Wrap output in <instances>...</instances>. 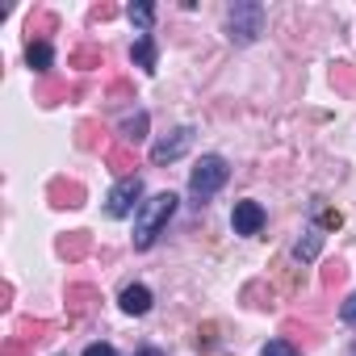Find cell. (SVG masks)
Returning a JSON list of instances; mask_svg holds the SVG:
<instances>
[{
	"label": "cell",
	"mask_w": 356,
	"mask_h": 356,
	"mask_svg": "<svg viewBox=\"0 0 356 356\" xmlns=\"http://www.w3.org/2000/svg\"><path fill=\"white\" fill-rule=\"evenodd\" d=\"M176 214V193H155L151 202H143V210H138V222H134V248L138 252H147L155 239H159V231L168 227V218Z\"/></svg>",
	"instance_id": "1"
},
{
	"label": "cell",
	"mask_w": 356,
	"mask_h": 356,
	"mask_svg": "<svg viewBox=\"0 0 356 356\" xmlns=\"http://www.w3.org/2000/svg\"><path fill=\"white\" fill-rule=\"evenodd\" d=\"M222 185H227V159H222V155H206V159L193 168V176H189V193L197 197V206H202L206 197H214Z\"/></svg>",
	"instance_id": "2"
},
{
	"label": "cell",
	"mask_w": 356,
	"mask_h": 356,
	"mask_svg": "<svg viewBox=\"0 0 356 356\" xmlns=\"http://www.w3.org/2000/svg\"><path fill=\"white\" fill-rule=\"evenodd\" d=\"M227 30H231V42H239V47H248V42H256V34L264 30V9L260 5H235L231 9V22H227Z\"/></svg>",
	"instance_id": "3"
},
{
	"label": "cell",
	"mask_w": 356,
	"mask_h": 356,
	"mask_svg": "<svg viewBox=\"0 0 356 356\" xmlns=\"http://www.w3.org/2000/svg\"><path fill=\"white\" fill-rule=\"evenodd\" d=\"M47 197H51L55 210H80L84 197H88V189L80 181H72V176H55V181L47 185Z\"/></svg>",
	"instance_id": "4"
},
{
	"label": "cell",
	"mask_w": 356,
	"mask_h": 356,
	"mask_svg": "<svg viewBox=\"0 0 356 356\" xmlns=\"http://www.w3.org/2000/svg\"><path fill=\"white\" fill-rule=\"evenodd\" d=\"M143 181H138V176H126V181L109 193V214L113 218H126V214H134V210H143Z\"/></svg>",
	"instance_id": "5"
},
{
	"label": "cell",
	"mask_w": 356,
	"mask_h": 356,
	"mask_svg": "<svg viewBox=\"0 0 356 356\" xmlns=\"http://www.w3.org/2000/svg\"><path fill=\"white\" fill-rule=\"evenodd\" d=\"M189 143H193V130H189V126L172 130V138H163V143H155V147H151V163H155V168L176 163V159H181V155L189 151Z\"/></svg>",
	"instance_id": "6"
},
{
	"label": "cell",
	"mask_w": 356,
	"mask_h": 356,
	"mask_svg": "<svg viewBox=\"0 0 356 356\" xmlns=\"http://www.w3.org/2000/svg\"><path fill=\"white\" fill-rule=\"evenodd\" d=\"M231 222H235V235H260L264 231V210L256 202H235Z\"/></svg>",
	"instance_id": "7"
},
{
	"label": "cell",
	"mask_w": 356,
	"mask_h": 356,
	"mask_svg": "<svg viewBox=\"0 0 356 356\" xmlns=\"http://www.w3.org/2000/svg\"><path fill=\"white\" fill-rule=\"evenodd\" d=\"M55 252H59L67 264H76V260H84V256L92 252V235H88V231H67V235H59Z\"/></svg>",
	"instance_id": "8"
},
{
	"label": "cell",
	"mask_w": 356,
	"mask_h": 356,
	"mask_svg": "<svg viewBox=\"0 0 356 356\" xmlns=\"http://www.w3.org/2000/svg\"><path fill=\"white\" fill-rule=\"evenodd\" d=\"M97 302H101V293H97L92 285H67V314H72V318L92 314V310H97Z\"/></svg>",
	"instance_id": "9"
},
{
	"label": "cell",
	"mask_w": 356,
	"mask_h": 356,
	"mask_svg": "<svg viewBox=\"0 0 356 356\" xmlns=\"http://www.w3.org/2000/svg\"><path fill=\"white\" fill-rule=\"evenodd\" d=\"M51 331H55V327H51L47 318H22V323H17V331H13V339H17V343H26V348L34 352L42 339H51Z\"/></svg>",
	"instance_id": "10"
},
{
	"label": "cell",
	"mask_w": 356,
	"mask_h": 356,
	"mask_svg": "<svg viewBox=\"0 0 356 356\" xmlns=\"http://www.w3.org/2000/svg\"><path fill=\"white\" fill-rule=\"evenodd\" d=\"M101 143H105V126H101L97 118H84V122L76 126V147H80V151H97Z\"/></svg>",
	"instance_id": "11"
},
{
	"label": "cell",
	"mask_w": 356,
	"mask_h": 356,
	"mask_svg": "<svg viewBox=\"0 0 356 356\" xmlns=\"http://www.w3.org/2000/svg\"><path fill=\"white\" fill-rule=\"evenodd\" d=\"M105 163L122 176V181H126V176H134V168H138V159H134V147H109L105 151Z\"/></svg>",
	"instance_id": "12"
},
{
	"label": "cell",
	"mask_w": 356,
	"mask_h": 356,
	"mask_svg": "<svg viewBox=\"0 0 356 356\" xmlns=\"http://www.w3.org/2000/svg\"><path fill=\"white\" fill-rule=\"evenodd\" d=\"M122 310L126 314H147L151 310V289L147 285H126L122 289Z\"/></svg>",
	"instance_id": "13"
},
{
	"label": "cell",
	"mask_w": 356,
	"mask_h": 356,
	"mask_svg": "<svg viewBox=\"0 0 356 356\" xmlns=\"http://www.w3.org/2000/svg\"><path fill=\"white\" fill-rule=\"evenodd\" d=\"M273 298H277V293H273L268 281H248V285H243V302H248L252 310H268Z\"/></svg>",
	"instance_id": "14"
},
{
	"label": "cell",
	"mask_w": 356,
	"mask_h": 356,
	"mask_svg": "<svg viewBox=\"0 0 356 356\" xmlns=\"http://www.w3.org/2000/svg\"><path fill=\"white\" fill-rule=\"evenodd\" d=\"M84 88L80 84H55V80H47L42 88H38V101L42 105H59V101H67V97H80Z\"/></svg>",
	"instance_id": "15"
},
{
	"label": "cell",
	"mask_w": 356,
	"mask_h": 356,
	"mask_svg": "<svg viewBox=\"0 0 356 356\" xmlns=\"http://www.w3.org/2000/svg\"><path fill=\"white\" fill-rule=\"evenodd\" d=\"M67 63H72V67H80V72H92V67H101V63H105V55H101V47H76V51L67 55Z\"/></svg>",
	"instance_id": "16"
},
{
	"label": "cell",
	"mask_w": 356,
	"mask_h": 356,
	"mask_svg": "<svg viewBox=\"0 0 356 356\" xmlns=\"http://www.w3.org/2000/svg\"><path fill=\"white\" fill-rule=\"evenodd\" d=\"M331 84H335V92L352 97V92H356V67H352V63H335V67H331Z\"/></svg>",
	"instance_id": "17"
},
{
	"label": "cell",
	"mask_w": 356,
	"mask_h": 356,
	"mask_svg": "<svg viewBox=\"0 0 356 356\" xmlns=\"http://www.w3.org/2000/svg\"><path fill=\"white\" fill-rule=\"evenodd\" d=\"M130 59H134V63H138L143 72H155V42H151V34H143V38L134 42Z\"/></svg>",
	"instance_id": "18"
},
{
	"label": "cell",
	"mask_w": 356,
	"mask_h": 356,
	"mask_svg": "<svg viewBox=\"0 0 356 356\" xmlns=\"http://www.w3.org/2000/svg\"><path fill=\"white\" fill-rule=\"evenodd\" d=\"M26 63H30L34 72H51L55 55H51V47H47V42H30V47H26Z\"/></svg>",
	"instance_id": "19"
},
{
	"label": "cell",
	"mask_w": 356,
	"mask_h": 356,
	"mask_svg": "<svg viewBox=\"0 0 356 356\" xmlns=\"http://www.w3.org/2000/svg\"><path fill=\"white\" fill-rule=\"evenodd\" d=\"M147 122H151V118H147L143 109H138V113H130V118L122 122V134H126V147H130V143H138V138L147 134Z\"/></svg>",
	"instance_id": "20"
},
{
	"label": "cell",
	"mask_w": 356,
	"mask_h": 356,
	"mask_svg": "<svg viewBox=\"0 0 356 356\" xmlns=\"http://www.w3.org/2000/svg\"><path fill=\"white\" fill-rule=\"evenodd\" d=\"M55 26H59V22H55V13H47V9H38V13L30 17V26H26V30H30V34H38V42H42V38H47V34H51Z\"/></svg>",
	"instance_id": "21"
},
{
	"label": "cell",
	"mask_w": 356,
	"mask_h": 356,
	"mask_svg": "<svg viewBox=\"0 0 356 356\" xmlns=\"http://www.w3.org/2000/svg\"><path fill=\"white\" fill-rule=\"evenodd\" d=\"M343 277H348L343 260H327V264H323V289H339V285H343Z\"/></svg>",
	"instance_id": "22"
},
{
	"label": "cell",
	"mask_w": 356,
	"mask_h": 356,
	"mask_svg": "<svg viewBox=\"0 0 356 356\" xmlns=\"http://www.w3.org/2000/svg\"><path fill=\"white\" fill-rule=\"evenodd\" d=\"M285 335H306V343H318V331L310 327V323H298V318H285V327H281Z\"/></svg>",
	"instance_id": "23"
},
{
	"label": "cell",
	"mask_w": 356,
	"mask_h": 356,
	"mask_svg": "<svg viewBox=\"0 0 356 356\" xmlns=\"http://www.w3.org/2000/svg\"><path fill=\"white\" fill-rule=\"evenodd\" d=\"M260 356H302V352H298V348H293L289 339H268Z\"/></svg>",
	"instance_id": "24"
},
{
	"label": "cell",
	"mask_w": 356,
	"mask_h": 356,
	"mask_svg": "<svg viewBox=\"0 0 356 356\" xmlns=\"http://www.w3.org/2000/svg\"><path fill=\"white\" fill-rule=\"evenodd\" d=\"M318 248H323V235H306V239L298 243V260H314Z\"/></svg>",
	"instance_id": "25"
},
{
	"label": "cell",
	"mask_w": 356,
	"mask_h": 356,
	"mask_svg": "<svg viewBox=\"0 0 356 356\" xmlns=\"http://www.w3.org/2000/svg\"><path fill=\"white\" fill-rule=\"evenodd\" d=\"M151 17H155V9H151V5H130V22H134V26H143V30H147V26H151Z\"/></svg>",
	"instance_id": "26"
},
{
	"label": "cell",
	"mask_w": 356,
	"mask_h": 356,
	"mask_svg": "<svg viewBox=\"0 0 356 356\" xmlns=\"http://www.w3.org/2000/svg\"><path fill=\"white\" fill-rule=\"evenodd\" d=\"M88 17H92V22H113V17H118V5H92Z\"/></svg>",
	"instance_id": "27"
},
{
	"label": "cell",
	"mask_w": 356,
	"mask_h": 356,
	"mask_svg": "<svg viewBox=\"0 0 356 356\" xmlns=\"http://www.w3.org/2000/svg\"><path fill=\"white\" fill-rule=\"evenodd\" d=\"M109 97H113V101H130V97H134V88H130L126 80H113V84H109Z\"/></svg>",
	"instance_id": "28"
},
{
	"label": "cell",
	"mask_w": 356,
	"mask_h": 356,
	"mask_svg": "<svg viewBox=\"0 0 356 356\" xmlns=\"http://www.w3.org/2000/svg\"><path fill=\"white\" fill-rule=\"evenodd\" d=\"M214 339H218V327H214V323H206V327L197 331V343H202V348H214Z\"/></svg>",
	"instance_id": "29"
},
{
	"label": "cell",
	"mask_w": 356,
	"mask_h": 356,
	"mask_svg": "<svg viewBox=\"0 0 356 356\" xmlns=\"http://www.w3.org/2000/svg\"><path fill=\"white\" fill-rule=\"evenodd\" d=\"M277 268H281V281H285V289L293 293V289H298V273H293L289 264H277Z\"/></svg>",
	"instance_id": "30"
},
{
	"label": "cell",
	"mask_w": 356,
	"mask_h": 356,
	"mask_svg": "<svg viewBox=\"0 0 356 356\" xmlns=\"http://www.w3.org/2000/svg\"><path fill=\"white\" fill-rule=\"evenodd\" d=\"M5 356H30V348H26V343H17V339L9 335V339H5Z\"/></svg>",
	"instance_id": "31"
},
{
	"label": "cell",
	"mask_w": 356,
	"mask_h": 356,
	"mask_svg": "<svg viewBox=\"0 0 356 356\" xmlns=\"http://www.w3.org/2000/svg\"><path fill=\"white\" fill-rule=\"evenodd\" d=\"M339 314H343V323H348V327H356V293L343 302V310H339Z\"/></svg>",
	"instance_id": "32"
},
{
	"label": "cell",
	"mask_w": 356,
	"mask_h": 356,
	"mask_svg": "<svg viewBox=\"0 0 356 356\" xmlns=\"http://www.w3.org/2000/svg\"><path fill=\"white\" fill-rule=\"evenodd\" d=\"M318 222H323V227H339L343 218H339V210H323V214H318Z\"/></svg>",
	"instance_id": "33"
},
{
	"label": "cell",
	"mask_w": 356,
	"mask_h": 356,
	"mask_svg": "<svg viewBox=\"0 0 356 356\" xmlns=\"http://www.w3.org/2000/svg\"><path fill=\"white\" fill-rule=\"evenodd\" d=\"M84 356H113V348H109V343H88Z\"/></svg>",
	"instance_id": "34"
},
{
	"label": "cell",
	"mask_w": 356,
	"mask_h": 356,
	"mask_svg": "<svg viewBox=\"0 0 356 356\" xmlns=\"http://www.w3.org/2000/svg\"><path fill=\"white\" fill-rule=\"evenodd\" d=\"M138 356H163V352H159V348H143Z\"/></svg>",
	"instance_id": "35"
}]
</instances>
